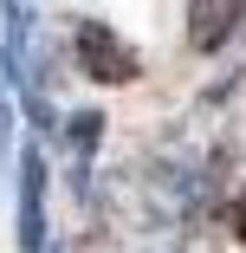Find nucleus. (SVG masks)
<instances>
[{"mask_svg": "<svg viewBox=\"0 0 246 253\" xmlns=\"http://www.w3.org/2000/svg\"><path fill=\"white\" fill-rule=\"evenodd\" d=\"M240 13H246V0H194V26H188V39H194V45H220V39L240 26Z\"/></svg>", "mask_w": 246, "mask_h": 253, "instance_id": "7ed1b4c3", "label": "nucleus"}, {"mask_svg": "<svg viewBox=\"0 0 246 253\" xmlns=\"http://www.w3.org/2000/svg\"><path fill=\"white\" fill-rule=\"evenodd\" d=\"M20 253H45V156H20Z\"/></svg>", "mask_w": 246, "mask_h": 253, "instance_id": "f03ea898", "label": "nucleus"}, {"mask_svg": "<svg viewBox=\"0 0 246 253\" xmlns=\"http://www.w3.org/2000/svg\"><path fill=\"white\" fill-rule=\"evenodd\" d=\"M45 253H59V247H45Z\"/></svg>", "mask_w": 246, "mask_h": 253, "instance_id": "423d86ee", "label": "nucleus"}, {"mask_svg": "<svg viewBox=\"0 0 246 253\" xmlns=\"http://www.w3.org/2000/svg\"><path fill=\"white\" fill-rule=\"evenodd\" d=\"M71 52H78L84 78H104V84H130V78L142 72L136 45H130V39H123L110 20H78V33H71Z\"/></svg>", "mask_w": 246, "mask_h": 253, "instance_id": "f257e3e1", "label": "nucleus"}, {"mask_svg": "<svg viewBox=\"0 0 246 253\" xmlns=\"http://www.w3.org/2000/svg\"><path fill=\"white\" fill-rule=\"evenodd\" d=\"M13 143V91H7V78H0V149Z\"/></svg>", "mask_w": 246, "mask_h": 253, "instance_id": "20e7f679", "label": "nucleus"}, {"mask_svg": "<svg viewBox=\"0 0 246 253\" xmlns=\"http://www.w3.org/2000/svg\"><path fill=\"white\" fill-rule=\"evenodd\" d=\"M233 227H240V240H246V188H240V208H233Z\"/></svg>", "mask_w": 246, "mask_h": 253, "instance_id": "39448f33", "label": "nucleus"}]
</instances>
